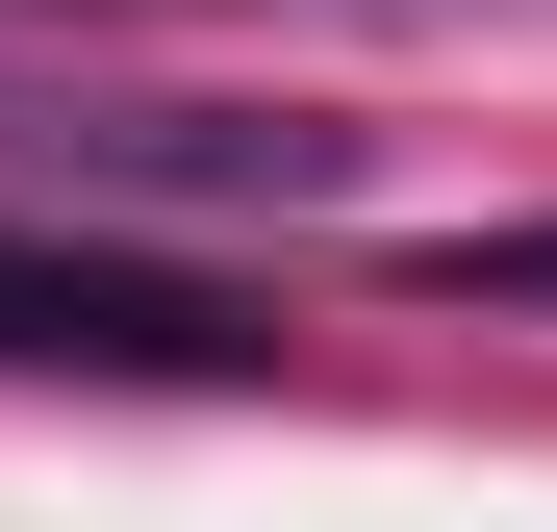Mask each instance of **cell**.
<instances>
[{
	"instance_id": "obj_1",
	"label": "cell",
	"mask_w": 557,
	"mask_h": 532,
	"mask_svg": "<svg viewBox=\"0 0 557 532\" xmlns=\"http://www.w3.org/2000/svg\"><path fill=\"white\" fill-rule=\"evenodd\" d=\"M26 203H355V127H253V102H0Z\"/></svg>"
},
{
	"instance_id": "obj_2",
	"label": "cell",
	"mask_w": 557,
	"mask_h": 532,
	"mask_svg": "<svg viewBox=\"0 0 557 532\" xmlns=\"http://www.w3.org/2000/svg\"><path fill=\"white\" fill-rule=\"evenodd\" d=\"M0 355L26 381H253V305L177 280V253H102V228H0Z\"/></svg>"
},
{
	"instance_id": "obj_3",
	"label": "cell",
	"mask_w": 557,
	"mask_h": 532,
	"mask_svg": "<svg viewBox=\"0 0 557 532\" xmlns=\"http://www.w3.org/2000/svg\"><path fill=\"white\" fill-rule=\"evenodd\" d=\"M406 280H431V305H557V228H431Z\"/></svg>"
}]
</instances>
